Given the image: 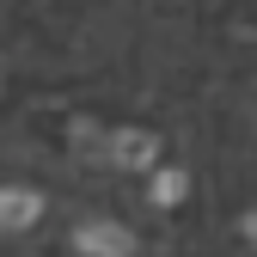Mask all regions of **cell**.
I'll list each match as a JSON object with an SVG mask.
<instances>
[{
	"mask_svg": "<svg viewBox=\"0 0 257 257\" xmlns=\"http://www.w3.org/2000/svg\"><path fill=\"white\" fill-rule=\"evenodd\" d=\"M37 190H19V184H7L0 190V227L7 233H19V227H31V220H37Z\"/></svg>",
	"mask_w": 257,
	"mask_h": 257,
	"instance_id": "obj_1",
	"label": "cell"
},
{
	"mask_svg": "<svg viewBox=\"0 0 257 257\" xmlns=\"http://www.w3.org/2000/svg\"><path fill=\"white\" fill-rule=\"evenodd\" d=\"M80 251H98V257H122V251H128V233H116L110 220H92V227L80 233Z\"/></svg>",
	"mask_w": 257,
	"mask_h": 257,
	"instance_id": "obj_2",
	"label": "cell"
},
{
	"mask_svg": "<svg viewBox=\"0 0 257 257\" xmlns=\"http://www.w3.org/2000/svg\"><path fill=\"white\" fill-rule=\"evenodd\" d=\"M110 153L128 159V166H147V159H153V135H128V128H122V135L110 141Z\"/></svg>",
	"mask_w": 257,
	"mask_h": 257,
	"instance_id": "obj_3",
	"label": "cell"
}]
</instances>
